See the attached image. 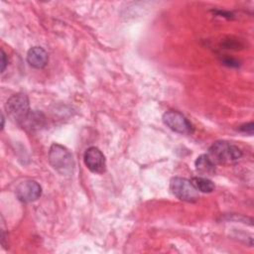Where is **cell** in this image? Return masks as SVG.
Returning <instances> with one entry per match:
<instances>
[{
	"label": "cell",
	"instance_id": "6da1fadb",
	"mask_svg": "<svg viewBox=\"0 0 254 254\" xmlns=\"http://www.w3.org/2000/svg\"><path fill=\"white\" fill-rule=\"evenodd\" d=\"M49 162L54 170L62 176H71L75 163L71 153L60 144H53L49 151Z\"/></svg>",
	"mask_w": 254,
	"mask_h": 254
},
{
	"label": "cell",
	"instance_id": "7a4b0ae2",
	"mask_svg": "<svg viewBox=\"0 0 254 254\" xmlns=\"http://www.w3.org/2000/svg\"><path fill=\"white\" fill-rule=\"evenodd\" d=\"M208 157L214 164H229L242 156L241 150L226 141H216L208 149Z\"/></svg>",
	"mask_w": 254,
	"mask_h": 254
},
{
	"label": "cell",
	"instance_id": "3957f363",
	"mask_svg": "<svg viewBox=\"0 0 254 254\" xmlns=\"http://www.w3.org/2000/svg\"><path fill=\"white\" fill-rule=\"evenodd\" d=\"M5 109L10 118L21 124L31 112L29 98L24 93H17L8 98Z\"/></svg>",
	"mask_w": 254,
	"mask_h": 254
},
{
	"label": "cell",
	"instance_id": "277c9868",
	"mask_svg": "<svg viewBox=\"0 0 254 254\" xmlns=\"http://www.w3.org/2000/svg\"><path fill=\"white\" fill-rule=\"evenodd\" d=\"M170 190L179 199L194 202L198 199V190L193 186L191 181L185 178L175 177L170 182Z\"/></svg>",
	"mask_w": 254,
	"mask_h": 254
},
{
	"label": "cell",
	"instance_id": "5b68a950",
	"mask_svg": "<svg viewBox=\"0 0 254 254\" xmlns=\"http://www.w3.org/2000/svg\"><path fill=\"white\" fill-rule=\"evenodd\" d=\"M163 121L167 127L179 134H191L193 127L188 118L176 110L166 111L163 115Z\"/></svg>",
	"mask_w": 254,
	"mask_h": 254
},
{
	"label": "cell",
	"instance_id": "8992f818",
	"mask_svg": "<svg viewBox=\"0 0 254 254\" xmlns=\"http://www.w3.org/2000/svg\"><path fill=\"white\" fill-rule=\"evenodd\" d=\"M15 193L19 200L23 202H32L41 196L42 188L36 181L25 180L16 187Z\"/></svg>",
	"mask_w": 254,
	"mask_h": 254
},
{
	"label": "cell",
	"instance_id": "52a82bcc",
	"mask_svg": "<svg viewBox=\"0 0 254 254\" xmlns=\"http://www.w3.org/2000/svg\"><path fill=\"white\" fill-rule=\"evenodd\" d=\"M84 164L87 169L95 174H102L105 172L106 162L103 153L96 147H89L83 155Z\"/></svg>",
	"mask_w": 254,
	"mask_h": 254
},
{
	"label": "cell",
	"instance_id": "ba28073f",
	"mask_svg": "<svg viewBox=\"0 0 254 254\" xmlns=\"http://www.w3.org/2000/svg\"><path fill=\"white\" fill-rule=\"evenodd\" d=\"M49 61L47 52L41 47H33L28 51L27 62L35 68H44Z\"/></svg>",
	"mask_w": 254,
	"mask_h": 254
},
{
	"label": "cell",
	"instance_id": "9c48e42d",
	"mask_svg": "<svg viewBox=\"0 0 254 254\" xmlns=\"http://www.w3.org/2000/svg\"><path fill=\"white\" fill-rule=\"evenodd\" d=\"M195 170L203 177L212 176L215 173V164L211 161L208 155H200L194 163Z\"/></svg>",
	"mask_w": 254,
	"mask_h": 254
},
{
	"label": "cell",
	"instance_id": "30bf717a",
	"mask_svg": "<svg viewBox=\"0 0 254 254\" xmlns=\"http://www.w3.org/2000/svg\"><path fill=\"white\" fill-rule=\"evenodd\" d=\"M46 122V118L42 112L36 110H31L27 118L20 124L22 127L28 128L29 130L41 129Z\"/></svg>",
	"mask_w": 254,
	"mask_h": 254
},
{
	"label": "cell",
	"instance_id": "8fae6325",
	"mask_svg": "<svg viewBox=\"0 0 254 254\" xmlns=\"http://www.w3.org/2000/svg\"><path fill=\"white\" fill-rule=\"evenodd\" d=\"M191 183L197 190L201 192H212L214 190L213 183L205 177H195L191 180Z\"/></svg>",
	"mask_w": 254,
	"mask_h": 254
},
{
	"label": "cell",
	"instance_id": "7c38bea8",
	"mask_svg": "<svg viewBox=\"0 0 254 254\" xmlns=\"http://www.w3.org/2000/svg\"><path fill=\"white\" fill-rule=\"evenodd\" d=\"M240 131L246 133V134H249V135H252L253 134V123L252 122H249L247 124H244L242 126H240L239 128Z\"/></svg>",
	"mask_w": 254,
	"mask_h": 254
},
{
	"label": "cell",
	"instance_id": "4fadbf2b",
	"mask_svg": "<svg viewBox=\"0 0 254 254\" xmlns=\"http://www.w3.org/2000/svg\"><path fill=\"white\" fill-rule=\"evenodd\" d=\"M8 64V60H7V56L5 54V52L2 50L1 51V72H3L7 66Z\"/></svg>",
	"mask_w": 254,
	"mask_h": 254
},
{
	"label": "cell",
	"instance_id": "5bb4252c",
	"mask_svg": "<svg viewBox=\"0 0 254 254\" xmlns=\"http://www.w3.org/2000/svg\"><path fill=\"white\" fill-rule=\"evenodd\" d=\"M223 64L228 66H238V62L232 58L226 57L223 59Z\"/></svg>",
	"mask_w": 254,
	"mask_h": 254
}]
</instances>
